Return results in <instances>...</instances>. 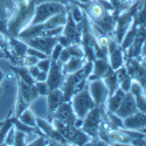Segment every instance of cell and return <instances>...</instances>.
I'll return each mask as SVG.
<instances>
[{"label": "cell", "mask_w": 146, "mask_h": 146, "mask_svg": "<svg viewBox=\"0 0 146 146\" xmlns=\"http://www.w3.org/2000/svg\"><path fill=\"white\" fill-rule=\"evenodd\" d=\"M47 1H52V3H60V4H63V5H68L71 0H33V3L35 5H38L40 3H47Z\"/></svg>", "instance_id": "41"}, {"label": "cell", "mask_w": 146, "mask_h": 146, "mask_svg": "<svg viewBox=\"0 0 146 146\" xmlns=\"http://www.w3.org/2000/svg\"><path fill=\"white\" fill-rule=\"evenodd\" d=\"M12 126H13V116H12V113H9L6 119L0 121V145H4L5 137Z\"/></svg>", "instance_id": "30"}, {"label": "cell", "mask_w": 146, "mask_h": 146, "mask_svg": "<svg viewBox=\"0 0 146 146\" xmlns=\"http://www.w3.org/2000/svg\"><path fill=\"white\" fill-rule=\"evenodd\" d=\"M14 133H15V127L12 126V127L8 130L7 135H6V137H5L4 145H14Z\"/></svg>", "instance_id": "38"}, {"label": "cell", "mask_w": 146, "mask_h": 146, "mask_svg": "<svg viewBox=\"0 0 146 146\" xmlns=\"http://www.w3.org/2000/svg\"><path fill=\"white\" fill-rule=\"evenodd\" d=\"M132 77L130 76V75H127L126 77H124L121 81H119V83H118V87L123 90V91H125V92H127V91H130V88H131V83H132Z\"/></svg>", "instance_id": "34"}, {"label": "cell", "mask_w": 146, "mask_h": 146, "mask_svg": "<svg viewBox=\"0 0 146 146\" xmlns=\"http://www.w3.org/2000/svg\"><path fill=\"white\" fill-rule=\"evenodd\" d=\"M14 145L15 146H23L26 145V133L23 131L17 130L14 133Z\"/></svg>", "instance_id": "33"}, {"label": "cell", "mask_w": 146, "mask_h": 146, "mask_svg": "<svg viewBox=\"0 0 146 146\" xmlns=\"http://www.w3.org/2000/svg\"><path fill=\"white\" fill-rule=\"evenodd\" d=\"M38 68L42 71H46L48 72L49 70V67H50V57H46V58H41L38 61V63H36Z\"/></svg>", "instance_id": "36"}, {"label": "cell", "mask_w": 146, "mask_h": 146, "mask_svg": "<svg viewBox=\"0 0 146 146\" xmlns=\"http://www.w3.org/2000/svg\"><path fill=\"white\" fill-rule=\"evenodd\" d=\"M15 8V0H0V19L8 20Z\"/></svg>", "instance_id": "26"}, {"label": "cell", "mask_w": 146, "mask_h": 146, "mask_svg": "<svg viewBox=\"0 0 146 146\" xmlns=\"http://www.w3.org/2000/svg\"><path fill=\"white\" fill-rule=\"evenodd\" d=\"M88 89L95 102V105L105 109V102L109 97V90L102 78L88 81Z\"/></svg>", "instance_id": "10"}, {"label": "cell", "mask_w": 146, "mask_h": 146, "mask_svg": "<svg viewBox=\"0 0 146 146\" xmlns=\"http://www.w3.org/2000/svg\"><path fill=\"white\" fill-rule=\"evenodd\" d=\"M75 1L77 4H89L90 1H92V0H75Z\"/></svg>", "instance_id": "44"}, {"label": "cell", "mask_w": 146, "mask_h": 146, "mask_svg": "<svg viewBox=\"0 0 146 146\" xmlns=\"http://www.w3.org/2000/svg\"><path fill=\"white\" fill-rule=\"evenodd\" d=\"M62 49H63V46L62 44H60L58 42L54 46V48H53V50H52V54H50V58L52 60H55V61H57L58 60V57H60V54H61V52H62Z\"/></svg>", "instance_id": "39"}, {"label": "cell", "mask_w": 146, "mask_h": 146, "mask_svg": "<svg viewBox=\"0 0 146 146\" xmlns=\"http://www.w3.org/2000/svg\"><path fill=\"white\" fill-rule=\"evenodd\" d=\"M130 92L132 94L133 98L136 101L137 108L139 111L145 112L146 109V98H145V88L137 82V81H132L131 83V88H130Z\"/></svg>", "instance_id": "20"}, {"label": "cell", "mask_w": 146, "mask_h": 146, "mask_svg": "<svg viewBox=\"0 0 146 146\" xmlns=\"http://www.w3.org/2000/svg\"><path fill=\"white\" fill-rule=\"evenodd\" d=\"M26 54H27V55H31V56H34V57L39 58V60L48 57L46 54H43L42 52H40V50H38V49H35V48H33V47H27Z\"/></svg>", "instance_id": "37"}, {"label": "cell", "mask_w": 146, "mask_h": 146, "mask_svg": "<svg viewBox=\"0 0 146 146\" xmlns=\"http://www.w3.org/2000/svg\"><path fill=\"white\" fill-rule=\"evenodd\" d=\"M4 57H5V54H4V52L1 49H0V58H4Z\"/></svg>", "instance_id": "47"}, {"label": "cell", "mask_w": 146, "mask_h": 146, "mask_svg": "<svg viewBox=\"0 0 146 146\" xmlns=\"http://www.w3.org/2000/svg\"><path fill=\"white\" fill-rule=\"evenodd\" d=\"M92 69V61H87L77 71L66 75L61 89L63 92V102H68L71 97L81 91L88 84V77Z\"/></svg>", "instance_id": "2"}, {"label": "cell", "mask_w": 146, "mask_h": 146, "mask_svg": "<svg viewBox=\"0 0 146 146\" xmlns=\"http://www.w3.org/2000/svg\"><path fill=\"white\" fill-rule=\"evenodd\" d=\"M64 77L66 75L62 71V64L58 61L50 58V67L47 72V80H46L48 88H49V91L54 89H60L62 87Z\"/></svg>", "instance_id": "14"}, {"label": "cell", "mask_w": 146, "mask_h": 146, "mask_svg": "<svg viewBox=\"0 0 146 146\" xmlns=\"http://www.w3.org/2000/svg\"><path fill=\"white\" fill-rule=\"evenodd\" d=\"M103 82L105 83V86L109 90V96H110L117 88H118V78L116 75L115 69H112L111 67L106 70V72L104 74V76L102 77Z\"/></svg>", "instance_id": "25"}, {"label": "cell", "mask_w": 146, "mask_h": 146, "mask_svg": "<svg viewBox=\"0 0 146 146\" xmlns=\"http://www.w3.org/2000/svg\"><path fill=\"white\" fill-rule=\"evenodd\" d=\"M0 95H1V89H0Z\"/></svg>", "instance_id": "48"}, {"label": "cell", "mask_w": 146, "mask_h": 146, "mask_svg": "<svg viewBox=\"0 0 146 146\" xmlns=\"http://www.w3.org/2000/svg\"><path fill=\"white\" fill-rule=\"evenodd\" d=\"M23 42L28 47H33L49 57L54 46L57 43V38L56 36H36V38L23 40Z\"/></svg>", "instance_id": "16"}, {"label": "cell", "mask_w": 146, "mask_h": 146, "mask_svg": "<svg viewBox=\"0 0 146 146\" xmlns=\"http://www.w3.org/2000/svg\"><path fill=\"white\" fill-rule=\"evenodd\" d=\"M124 95H125V91H123L119 87L108 97V100L105 102V110L108 112H115L118 106L120 105L121 101L124 98Z\"/></svg>", "instance_id": "23"}, {"label": "cell", "mask_w": 146, "mask_h": 146, "mask_svg": "<svg viewBox=\"0 0 146 146\" xmlns=\"http://www.w3.org/2000/svg\"><path fill=\"white\" fill-rule=\"evenodd\" d=\"M35 4L33 0H15V8L13 14L7 20L8 34L12 38H17L18 34L26 28L34 15Z\"/></svg>", "instance_id": "1"}, {"label": "cell", "mask_w": 146, "mask_h": 146, "mask_svg": "<svg viewBox=\"0 0 146 146\" xmlns=\"http://www.w3.org/2000/svg\"><path fill=\"white\" fill-rule=\"evenodd\" d=\"M53 118L62 121L63 124L66 125H69V126H75V121L77 119L74 110H72V106H71V103L70 101L68 102H62L57 108L56 110L48 116V121H50Z\"/></svg>", "instance_id": "12"}, {"label": "cell", "mask_w": 146, "mask_h": 146, "mask_svg": "<svg viewBox=\"0 0 146 146\" xmlns=\"http://www.w3.org/2000/svg\"><path fill=\"white\" fill-rule=\"evenodd\" d=\"M11 68H12V70H13L15 74H17L18 78H20L21 81L26 82V83H28V84H34V83H35V80H34L33 76L31 75V72H29V70H28L27 67H25V66H19V64H14V66H12Z\"/></svg>", "instance_id": "27"}, {"label": "cell", "mask_w": 146, "mask_h": 146, "mask_svg": "<svg viewBox=\"0 0 146 146\" xmlns=\"http://www.w3.org/2000/svg\"><path fill=\"white\" fill-rule=\"evenodd\" d=\"M63 102V92L62 89H54L50 90L47 95V108H48V116L52 115L56 108Z\"/></svg>", "instance_id": "22"}, {"label": "cell", "mask_w": 146, "mask_h": 146, "mask_svg": "<svg viewBox=\"0 0 146 146\" xmlns=\"http://www.w3.org/2000/svg\"><path fill=\"white\" fill-rule=\"evenodd\" d=\"M0 34L6 36L7 39H11L12 36L8 34V29H7V20H3L0 19Z\"/></svg>", "instance_id": "40"}, {"label": "cell", "mask_w": 146, "mask_h": 146, "mask_svg": "<svg viewBox=\"0 0 146 146\" xmlns=\"http://www.w3.org/2000/svg\"><path fill=\"white\" fill-rule=\"evenodd\" d=\"M47 80V72L46 71H40L39 75L35 77V81H46Z\"/></svg>", "instance_id": "43"}, {"label": "cell", "mask_w": 146, "mask_h": 146, "mask_svg": "<svg viewBox=\"0 0 146 146\" xmlns=\"http://www.w3.org/2000/svg\"><path fill=\"white\" fill-rule=\"evenodd\" d=\"M124 66L132 80L145 88V57H125Z\"/></svg>", "instance_id": "9"}, {"label": "cell", "mask_w": 146, "mask_h": 146, "mask_svg": "<svg viewBox=\"0 0 146 146\" xmlns=\"http://www.w3.org/2000/svg\"><path fill=\"white\" fill-rule=\"evenodd\" d=\"M34 86L38 90L39 96H47L49 92V88H48V84L46 81H35Z\"/></svg>", "instance_id": "32"}, {"label": "cell", "mask_w": 146, "mask_h": 146, "mask_svg": "<svg viewBox=\"0 0 146 146\" xmlns=\"http://www.w3.org/2000/svg\"><path fill=\"white\" fill-rule=\"evenodd\" d=\"M27 145H31V146H47V145H49V139H48L44 135H40L39 138H36L35 140L31 141Z\"/></svg>", "instance_id": "35"}, {"label": "cell", "mask_w": 146, "mask_h": 146, "mask_svg": "<svg viewBox=\"0 0 146 146\" xmlns=\"http://www.w3.org/2000/svg\"><path fill=\"white\" fill-rule=\"evenodd\" d=\"M28 70H29L31 75L33 76V78H34V80H35V77H36V76L39 75V72L41 71V70L38 68V66H36V64H35V66H32V67H29V68H28Z\"/></svg>", "instance_id": "42"}, {"label": "cell", "mask_w": 146, "mask_h": 146, "mask_svg": "<svg viewBox=\"0 0 146 146\" xmlns=\"http://www.w3.org/2000/svg\"><path fill=\"white\" fill-rule=\"evenodd\" d=\"M92 1H96V0H92ZM110 1H111V3H113L116 7H118V0H110Z\"/></svg>", "instance_id": "46"}, {"label": "cell", "mask_w": 146, "mask_h": 146, "mask_svg": "<svg viewBox=\"0 0 146 146\" xmlns=\"http://www.w3.org/2000/svg\"><path fill=\"white\" fill-rule=\"evenodd\" d=\"M84 50V56L87 61H94L95 57V38L91 29V21L84 13L81 20V43H80Z\"/></svg>", "instance_id": "5"}, {"label": "cell", "mask_w": 146, "mask_h": 146, "mask_svg": "<svg viewBox=\"0 0 146 146\" xmlns=\"http://www.w3.org/2000/svg\"><path fill=\"white\" fill-rule=\"evenodd\" d=\"M39 97L38 90L34 84H28L18 78V95L15 102V117H18L23 110L31 106V104Z\"/></svg>", "instance_id": "3"}, {"label": "cell", "mask_w": 146, "mask_h": 146, "mask_svg": "<svg viewBox=\"0 0 146 146\" xmlns=\"http://www.w3.org/2000/svg\"><path fill=\"white\" fill-rule=\"evenodd\" d=\"M123 126L126 130H132V131H139L145 133V127H146V115L143 111H137L133 115L126 117L123 119Z\"/></svg>", "instance_id": "18"}, {"label": "cell", "mask_w": 146, "mask_h": 146, "mask_svg": "<svg viewBox=\"0 0 146 146\" xmlns=\"http://www.w3.org/2000/svg\"><path fill=\"white\" fill-rule=\"evenodd\" d=\"M70 57H86L84 56V50H83L81 44L71 43L67 47H63V49H62V52H61L60 57H58L57 61L61 64H63Z\"/></svg>", "instance_id": "19"}, {"label": "cell", "mask_w": 146, "mask_h": 146, "mask_svg": "<svg viewBox=\"0 0 146 146\" xmlns=\"http://www.w3.org/2000/svg\"><path fill=\"white\" fill-rule=\"evenodd\" d=\"M87 62L86 57H70L62 64V71L64 75L71 74L74 71H77L82 66Z\"/></svg>", "instance_id": "24"}, {"label": "cell", "mask_w": 146, "mask_h": 146, "mask_svg": "<svg viewBox=\"0 0 146 146\" xmlns=\"http://www.w3.org/2000/svg\"><path fill=\"white\" fill-rule=\"evenodd\" d=\"M109 68H110V64H109L108 58H95L92 61V69L88 77V81L102 78Z\"/></svg>", "instance_id": "21"}, {"label": "cell", "mask_w": 146, "mask_h": 146, "mask_svg": "<svg viewBox=\"0 0 146 146\" xmlns=\"http://www.w3.org/2000/svg\"><path fill=\"white\" fill-rule=\"evenodd\" d=\"M13 126L17 129V130H20V131H23L26 133V135H43V133L39 130L38 126H29V125H26V124H23L22 121H20L18 119V117L13 116Z\"/></svg>", "instance_id": "28"}, {"label": "cell", "mask_w": 146, "mask_h": 146, "mask_svg": "<svg viewBox=\"0 0 146 146\" xmlns=\"http://www.w3.org/2000/svg\"><path fill=\"white\" fill-rule=\"evenodd\" d=\"M124 53L125 57H145V23L138 26L135 40Z\"/></svg>", "instance_id": "15"}, {"label": "cell", "mask_w": 146, "mask_h": 146, "mask_svg": "<svg viewBox=\"0 0 146 146\" xmlns=\"http://www.w3.org/2000/svg\"><path fill=\"white\" fill-rule=\"evenodd\" d=\"M18 119L22 121L23 124L29 125V126H36V116L33 113V111L29 108H27L26 110H23L19 116Z\"/></svg>", "instance_id": "29"}, {"label": "cell", "mask_w": 146, "mask_h": 146, "mask_svg": "<svg viewBox=\"0 0 146 146\" xmlns=\"http://www.w3.org/2000/svg\"><path fill=\"white\" fill-rule=\"evenodd\" d=\"M57 42L67 47L71 43H81V22H76L71 18L70 13L67 11V20L63 25L62 34L57 36Z\"/></svg>", "instance_id": "7"}, {"label": "cell", "mask_w": 146, "mask_h": 146, "mask_svg": "<svg viewBox=\"0 0 146 146\" xmlns=\"http://www.w3.org/2000/svg\"><path fill=\"white\" fill-rule=\"evenodd\" d=\"M124 60H125V53L123 50V48L120 47V43H118L113 36L109 38L108 42V61L109 64L112 69H118L124 64Z\"/></svg>", "instance_id": "13"}, {"label": "cell", "mask_w": 146, "mask_h": 146, "mask_svg": "<svg viewBox=\"0 0 146 146\" xmlns=\"http://www.w3.org/2000/svg\"><path fill=\"white\" fill-rule=\"evenodd\" d=\"M4 78H5V72L0 69V84L3 83V81H4Z\"/></svg>", "instance_id": "45"}, {"label": "cell", "mask_w": 146, "mask_h": 146, "mask_svg": "<svg viewBox=\"0 0 146 146\" xmlns=\"http://www.w3.org/2000/svg\"><path fill=\"white\" fill-rule=\"evenodd\" d=\"M62 12H67V6L63 4L52 3V1L40 3L38 5H35L34 15L29 22V25H36V23L44 22L48 19H50L52 17L58 13H62Z\"/></svg>", "instance_id": "4"}, {"label": "cell", "mask_w": 146, "mask_h": 146, "mask_svg": "<svg viewBox=\"0 0 146 146\" xmlns=\"http://www.w3.org/2000/svg\"><path fill=\"white\" fill-rule=\"evenodd\" d=\"M138 111V108H137V104H136V101L133 98V96L130 91L125 92L124 95V98L121 101L120 105L118 106V109L113 112L116 116H118L119 118L124 119L131 115H133L135 112Z\"/></svg>", "instance_id": "17"}, {"label": "cell", "mask_w": 146, "mask_h": 146, "mask_svg": "<svg viewBox=\"0 0 146 146\" xmlns=\"http://www.w3.org/2000/svg\"><path fill=\"white\" fill-rule=\"evenodd\" d=\"M36 126L49 139V145H68L66 138L53 126L50 121L36 117Z\"/></svg>", "instance_id": "11"}, {"label": "cell", "mask_w": 146, "mask_h": 146, "mask_svg": "<svg viewBox=\"0 0 146 146\" xmlns=\"http://www.w3.org/2000/svg\"><path fill=\"white\" fill-rule=\"evenodd\" d=\"M8 40H9V39H7L6 36H4V35L0 34V49L4 52L5 57H7L8 60H11L12 62H14V58H13V56H12L11 50H9V43H8Z\"/></svg>", "instance_id": "31"}, {"label": "cell", "mask_w": 146, "mask_h": 146, "mask_svg": "<svg viewBox=\"0 0 146 146\" xmlns=\"http://www.w3.org/2000/svg\"><path fill=\"white\" fill-rule=\"evenodd\" d=\"M106 110L98 106H95L94 109L87 113V116L83 118V123L81 129L87 133L90 138L98 137V129L103 120V117L105 116Z\"/></svg>", "instance_id": "8"}, {"label": "cell", "mask_w": 146, "mask_h": 146, "mask_svg": "<svg viewBox=\"0 0 146 146\" xmlns=\"http://www.w3.org/2000/svg\"><path fill=\"white\" fill-rule=\"evenodd\" d=\"M70 103H71L72 110H74L76 117L81 119H83L91 109L96 106L92 97L89 92L88 84H87V87H84L81 91H78L77 94H75L71 97Z\"/></svg>", "instance_id": "6"}]
</instances>
